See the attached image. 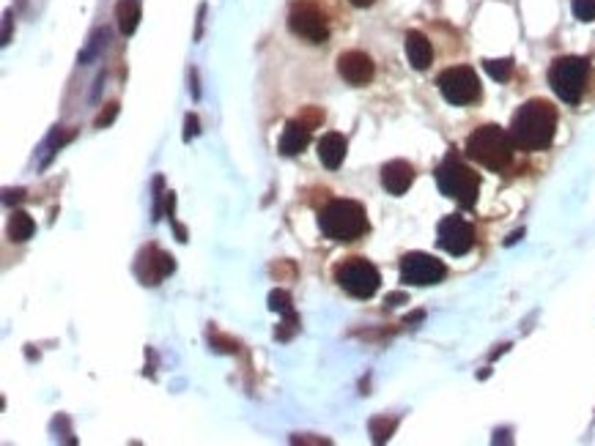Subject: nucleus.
<instances>
[{
  "label": "nucleus",
  "mask_w": 595,
  "mask_h": 446,
  "mask_svg": "<svg viewBox=\"0 0 595 446\" xmlns=\"http://www.w3.org/2000/svg\"><path fill=\"white\" fill-rule=\"evenodd\" d=\"M167 198H170V211H167V217L173 219V203H176V198H173L170 192H167ZM173 227H176V239H179V241L184 244V241H187V230H184V227H182V224H179V222H173Z\"/></svg>",
  "instance_id": "obj_27"
},
{
  "label": "nucleus",
  "mask_w": 595,
  "mask_h": 446,
  "mask_svg": "<svg viewBox=\"0 0 595 446\" xmlns=\"http://www.w3.org/2000/svg\"><path fill=\"white\" fill-rule=\"evenodd\" d=\"M338 74L349 85H365V82L373 80L376 74V66H373V58L362 50H346L338 55Z\"/></svg>",
  "instance_id": "obj_11"
},
{
  "label": "nucleus",
  "mask_w": 595,
  "mask_h": 446,
  "mask_svg": "<svg viewBox=\"0 0 595 446\" xmlns=\"http://www.w3.org/2000/svg\"><path fill=\"white\" fill-rule=\"evenodd\" d=\"M308 142H310V129L299 121V118H294V121H288L286 129H283L280 154H283V156H296V154H302V151L308 148Z\"/></svg>",
  "instance_id": "obj_16"
},
{
  "label": "nucleus",
  "mask_w": 595,
  "mask_h": 446,
  "mask_svg": "<svg viewBox=\"0 0 595 446\" xmlns=\"http://www.w3.org/2000/svg\"><path fill=\"white\" fill-rule=\"evenodd\" d=\"M587 74H590V66H587L584 58L565 55V58H557L552 63V69H549V85H552V91L565 104H579L582 96H584Z\"/></svg>",
  "instance_id": "obj_5"
},
{
  "label": "nucleus",
  "mask_w": 595,
  "mask_h": 446,
  "mask_svg": "<svg viewBox=\"0 0 595 446\" xmlns=\"http://www.w3.org/2000/svg\"><path fill=\"white\" fill-rule=\"evenodd\" d=\"M406 58H409L411 69H417V72H426L431 66L433 50L426 33H420V30H409L406 33Z\"/></svg>",
  "instance_id": "obj_15"
},
{
  "label": "nucleus",
  "mask_w": 595,
  "mask_h": 446,
  "mask_svg": "<svg viewBox=\"0 0 595 446\" xmlns=\"http://www.w3.org/2000/svg\"><path fill=\"white\" fill-rule=\"evenodd\" d=\"M401 302H406V293H390V296L384 299V304L387 307H395V304H401Z\"/></svg>",
  "instance_id": "obj_30"
},
{
  "label": "nucleus",
  "mask_w": 595,
  "mask_h": 446,
  "mask_svg": "<svg viewBox=\"0 0 595 446\" xmlns=\"http://www.w3.org/2000/svg\"><path fill=\"white\" fill-rule=\"evenodd\" d=\"M33 233H36V222L25 211H14L11 222H9V239L11 241H28Z\"/></svg>",
  "instance_id": "obj_18"
},
{
  "label": "nucleus",
  "mask_w": 595,
  "mask_h": 446,
  "mask_svg": "<svg viewBox=\"0 0 595 446\" xmlns=\"http://www.w3.org/2000/svg\"><path fill=\"white\" fill-rule=\"evenodd\" d=\"M511 137L521 151H546L557 132V107L546 99H530L513 113Z\"/></svg>",
  "instance_id": "obj_1"
},
{
  "label": "nucleus",
  "mask_w": 595,
  "mask_h": 446,
  "mask_svg": "<svg viewBox=\"0 0 595 446\" xmlns=\"http://www.w3.org/2000/svg\"><path fill=\"white\" fill-rule=\"evenodd\" d=\"M574 17L582 22H590L595 20V0H574Z\"/></svg>",
  "instance_id": "obj_23"
},
{
  "label": "nucleus",
  "mask_w": 595,
  "mask_h": 446,
  "mask_svg": "<svg viewBox=\"0 0 595 446\" xmlns=\"http://www.w3.org/2000/svg\"><path fill=\"white\" fill-rule=\"evenodd\" d=\"M436 186L445 198L455 200L461 208H472L477 203L480 178L472 167H467L455 154H447L445 162L436 167Z\"/></svg>",
  "instance_id": "obj_4"
},
{
  "label": "nucleus",
  "mask_w": 595,
  "mask_h": 446,
  "mask_svg": "<svg viewBox=\"0 0 595 446\" xmlns=\"http://www.w3.org/2000/svg\"><path fill=\"white\" fill-rule=\"evenodd\" d=\"M291 441H294V444H329L327 438H302V435H294Z\"/></svg>",
  "instance_id": "obj_29"
},
{
  "label": "nucleus",
  "mask_w": 595,
  "mask_h": 446,
  "mask_svg": "<svg viewBox=\"0 0 595 446\" xmlns=\"http://www.w3.org/2000/svg\"><path fill=\"white\" fill-rule=\"evenodd\" d=\"M116 20H118L123 36H132L138 30V22H140V3L138 0H121L116 6Z\"/></svg>",
  "instance_id": "obj_17"
},
{
  "label": "nucleus",
  "mask_w": 595,
  "mask_h": 446,
  "mask_svg": "<svg viewBox=\"0 0 595 446\" xmlns=\"http://www.w3.org/2000/svg\"><path fill=\"white\" fill-rule=\"evenodd\" d=\"M395 425H398V422H395V419H387V416L370 419V435H373V441H376V444H384V441L392 435Z\"/></svg>",
  "instance_id": "obj_20"
},
{
  "label": "nucleus",
  "mask_w": 595,
  "mask_h": 446,
  "mask_svg": "<svg viewBox=\"0 0 595 446\" xmlns=\"http://www.w3.org/2000/svg\"><path fill=\"white\" fill-rule=\"evenodd\" d=\"M140 263H145V271H138V277H140L143 285H157L162 277L173 274V268H176L173 255H167V252L157 249V246H148V249L140 252Z\"/></svg>",
  "instance_id": "obj_12"
},
{
  "label": "nucleus",
  "mask_w": 595,
  "mask_h": 446,
  "mask_svg": "<svg viewBox=\"0 0 595 446\" xmlns=\"http://www.w3.org/2000/svg\"><path fill=\"white\" fill-rule=\"evenodd\" d=\"M211 345H214L217 350H223V353H236V343H230V340H226V337H214Z\"/></svg>",
  "instance_id": "obj_28"
},
{
  "label": "nucleus",
  "mask_w": 595,
  "mask_h": 446,
  "mask_svg": "<svg viewBox=\"0 0 595 446\" xmlns=\"http://www.w3.org/2000/svg\"><path fill=\"white\" fill-rule=\"evenodd\" d=\"M198 132H201V121H198V115H195V113H189V115L184 118V140L189 142L195 135H198Z\"/></svg>",
  "instance_id": "obj_26"
},
{
  "label": "nucleus",
  "mask_w": 595,
  "mask_h": 446,
  "mask_svg": "<svg viewBox=\"0 0 595 446\" xmlns=\"http://www.w3.org/2000/svg\"><path fill=\"white\" fill-rule=\"evenodd\" d=\"M516 142L511 132H505L496 123L477 126L472 135L467 137V156L477 164L489 167V170H505L513 159Z\"/></svg>",
  "instance_id": "obj_3"
},
{
  "label": "nucleus",
  "mask_w": 595,
  "mask_h": 446,
  "mask_svg": "<svg viewBox=\"0 0 595 446\" xmlns=\"http://www.w3.org/2000/svg\"><path fill=\"white\" fill-rule=\"evenodd\" d=\"M288 30L308 44H324L329 39V25L313 3H296L288 14Z\"/></svg>",
  "instance_id": "obj_9"
},
{
  "label": "nucleus",
  "mask_w": 595,
  "mask_h": 446,
  "mask_svg": "<svg viewBox=\"0 0 595 446\" xmlns=\"http://www.w3.org/2000/svg\"><path fill=\"white\" fill-rule=\"evenodd\" d=\"M351 6H357V8H368V6H373L376 0H349Z\"/></svg>",
  "instance_id": "obj_31"
},
{
  "label": "nucleus",
  "mask_w": 595,
  "mask_h": 446,
  "mask_svg": "<svg viewBox=\"0 0 595 446\" xmlns=\"http://www.w3.org/2000/svg\"><path fill=\"white\" fill-rule=\"evenodd\" d=\"M269 309L272 312H280V315H294V302H291V293L288 290H272L269 293Z\"/></svg>",
  "instance_id": "obj_21"
},
{
  "label": "nucleus",
  "mask_w": 595,
  "mask_h": 446,
  "mask_svg": "<svg viewBox=\"0 0 595 446\" xmlns=\"http://www.w3.org/2000/svg\"><path fill=\"white\" fill-rule=\"evenodd\" d=\"M318 227L329 241H357L368 230L365 205L357 200H329L318 211Z\"/></svg>",
  "instance_id": "obj_2"
},
{
  "label": "nucleus",
  "mask_w": 595,
  "mask_h": 446,
  "mask_svg": "<svg viewBox=\"0 0 595 446\" xmlns=\"http://www.w3.org/2000/svg\"><path fill=\"white\" fill-rule=\"evenodd\" d=\"M335 282L340 285L351 299H370L382 285V274L365 258H346L343 263L335 265Z\"/></svg>",
  "instance_id": "obj_6"
},
{
  "label": "nucleus",
  "mask_w": 595,
  "mask_h": 446,
  "mask_svg": "<svg viewBox=\"0 0 595 446\" xmlns=\"http://www.w3.org/2000/svg\"><path fill=\"white\" fill-rule=\"evenodd\" d=\"M411 181H414V167L409 162H404V159H392V162L382 167V186L395 198L404 195L411 186Z\"/></svg>",
  "instance_id": "obj_13"
},
{
  "label": "nucleus",
  "mask_w": 595,
  "mask_h": 446,
  "mask_svg": "<svg viewBox=\"0 0 595 446\" xmlns=\"http://www.w3.org/2000/svg\"><path fill=\"white\" fill-rule=\"evenodd\" d=\"M436 244L447 255L461 258L474 246V227L464 217H445L436 227Z\"/></svg>",
  "instance_id": "obj_10"
},
{
  "label": "nucleus",
  "mask_w": 595,
  "mask_h": 446,
  "mask_svg": "<svg viewBox=\"0 0 595 446\" xmlns=\"http://www.w3.org/2000/svg\"><path fill=\"white\" fill-rule=\"evenodd\" d=\"M447 268L442 261H436L428 252H409L401 258V282L404 285H417V287H426V285H436L445 280Z\"/></svg>",
  "instance_id": "obj_8"
},
{
  "label": "nucleus",
  "mask_w": 595,
  "mask_h": 446,
  "mask_svg": "<svg viewBox=\"0 0 595 446\" xmlns=\"http://www.w3.org/2000/svg\"><path fill=\"white\" fill-rule=\"evenodd\" d=\"M483 69L489 72V77L496 82H508L513 74V61L511 58H499V61H483Z\"/></svg>",
  "instance_id": "obj_19"
},
{
  "label": "nucleus",
  "mask_w": 595,
  "mask_h": 446,
  "mask_svg": "<svg viewBox=\"0 0 595 446\" xmlns=\"http://www.w3.org/2000/svg\"><path fill=\"white\" fill-rule=\"evenodd\" d=\"M299 121L305 123L308 129H316V126L324 123V110H321V107H305V110L299 113Z\"/></svg>",
  "instance_id": "obj_24"
},
{
  "label": "nucleus",
  "mask_w": 595,
  "mask_h": 446,
  "mask_svg": "<svg viewBox=\"0 0 595 446\" xmlns=\"http://www.w3.org/2000/svg\"><path fill=\"white\" fill-rule=\"evenodd\" d=\"M116 115H118V102L107 104V110L96 115V129H104V126H110V123L116 121Z\"/></svg>",
  "instance_id": "obj_25"
},
{
  "label": "nucleus",
  "mask_w": 595,
  "mask_h": 446,
  "mask_svg": "<svg viewBox=\"0 0 595 446\" xmlns=\"http://www.w3.org/2000/svg\"><path fill=\"white\" fill-rule=\"evenodd\" d=\"M346 148H349V142H346L343 135L327 132V135L318 140V159H321V164L329 167V170H338V167L343 164V159H346Z\"/></svg>",
  "instance_id": "obj_14"
},
{
  "label": "nucleus",
  "mask_w": 595,
  "mask_h": 446,
  "mask_svg": "<svg viewBox=\"0 0 595 446\" xmlns=\"http://www.w3.org/2000/svg\"><path fill=\"white\" fill-rule=\"evenodd\" d=\"M436 85H439L442 96L450 104H458V107L480 99V80H477V72L472 66H450V69H445L436 77Z\"/></svg>",
  "instance_id": "obj_7"
},
{
  "label": "nucleus",
  "mask_w": 595,
  "mask_h": 446,
  "mask_svg": "<svg viewBox=\"0 0 595 446\" xmlns=\"http://www.w3.org/2000/svg\"><path fill=\"white\" fill-rule=\"evenodd\" d=\"M296 328H299V318H296V312H294V315H283V324L274 328V337L286 343V340L294 337V331H296Z\"/></svg>",
  "instance_id": "obj_22"
}]
</instances>
